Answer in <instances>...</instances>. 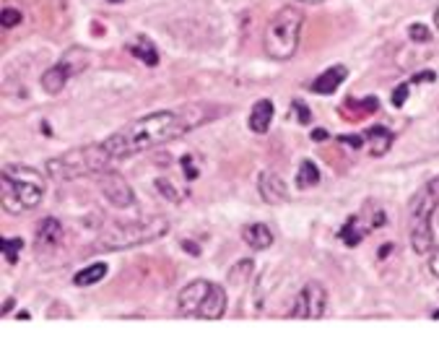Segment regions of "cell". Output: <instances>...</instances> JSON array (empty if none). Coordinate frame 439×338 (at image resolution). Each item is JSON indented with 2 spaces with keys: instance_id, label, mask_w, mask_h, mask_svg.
I'll list each match as a JSON object with an SVG mask.
<instances>
[{
  "instance_id": "cell-1",
  "label": "cell",
  "mask_w": 439,
  "mask_h": 338,
  "mask_svg": "<svg viewBox=\"0 0 439 338\" xmlns=\"http://www.w3.org/2000/svg\"><path fill=\"white\" fill-rule=\"evenodd\" d=\"M195 104L193 107H182V110H161L151 112L146 118L130 122L125 128H120L118 133H112L104 140V149L109 151V156L118 159H130L136 154H143L148 149H157L164 146L169 140L182 138L185 133H190L193 128H198L203 118H193Z\"/></svg>"
},
{
  "instance_id": "cell-2",
  "label": "cell",
  "mask_w": 439,
  "mask_h": 338,
  "mask_svg": "<svg viewBox=\"0 0 439 338\" xmlns=\"http://www.w3.org/2000/svg\"><path fill=\"white\" fill-rule=\"evenodd\" d=\"M109 161L115 159L109 156L104 143H88V146H76L60 156L47 159L45 172L58 182H70V179L91 177V175H104Z\"/></svg>"
},
{
  "instance_id": "cell-3",
  "label": "cell",
  "mask_w": 439,
  "mask_h": 338,
  "mask_svg": "<svg viewBox=\"0 0 439 338\" xmlns=\"http://www.w3.org/2000/svg\"><path fill=\"white\" fill-rule=\"evenodd\" d=\"M0 198H3V209L13 216L21 211L37 209L45 198V179L37 169L8 164L0 177Z\"/></svg>"
},
{
  "instance_id": "cell-4",
  "label": "cell",
  "mask_w": 439,
  "mask_h": 338,
  "mask_svg": "<svg viewBox=\"0 0 439 338\" xmlns=\"http://www.w3.org/2000/svg\"><path fill=\"white\" fill-rule=\"evenodd\" d=\"M169 219L166 216H148V219L120 221L107 227L99 239L94 242L97 252H118V250H130L138 245H148L154 239H161L169 232Z\"/></svg>"
},
{
  "instance_id": "cell-5",
  "label": "cell",
  "mask_w": 439,
  "mask_h": 338,
  "mask_svg": "<svg viewBox=\"0 0 439 338\" xmlns=\"http://www.w3.org/2000/svg\"><path fill=\"white\" fill-rule=\"evenodd\" d=\"M302 26L304 13L296 6H283V8L276 10L263 34L265 55L276 63L292 60L299 50V42H302Z\"/></svg>"
},
{
  "instance_id": "cell-6",
  "label": "cell",
  "mask_w": 439,
  "mask_h": 338,
  "mask_svg": "<svg viewBox=\"0 0 439 338\" xmlns=\"http://www.w3.org/2000/svg\"><path fill=\"white\" fill-rule=\"evenodd\" d=\"M439 209V177L429 179L424 188L413 195L408 211V234L410 248L416 255H426L434 248V234H431V216Z\"/></svg>"
},
{
  "instance_id": "cell-7",
  "label": "cell",
  "mask_w": 439,
  "mask_h": 338,
  "mask_svg": "<svg viewBox=\"0 0 439 338\" xmlns=\"http://www.w3.org/2000/svg\"><path fill=\"white\" fill-rule=\"evenodd\" d=\"M86 68H88V52L83 47H70L52 68H47L42 73V89L55 97V94H60V91L65 89V83L73 76L83 73Z\"/></svg>"
},
{
  "instance_id": "cell-8",
  "label": "cell",
  "mask_w": 439,
  "mask_h": 338,
  "mask_svg": "<svg viewBox=\"0 0 439 338\" xmlns=\"http://www.w3.org/2000/svg\"><path fill=\"white\" fill-rule=\"evenodd\" d=\"M325 307H328V289L322 287L320 281H310V284H304L302 291L294 299L292 318L317 320L325 315Z\"/></svg>"
},
{
  "instance_id": "cell-9",
  "label": "cell",
  "mask_w": 439,
  "mask_h": 338,
  "mask_svg": "<svg viewBox=\"0 0 439 338\" xmlns=\"http://www.w3.org/2000/svg\"><path fill=\"white\" fill-rule=\"evenodd\" d=\"M102 195H104L115 209H130V206H136V193L130 188V182H127L122 175H118V172H104V177H102Z\"/></svg>"
},
{
  "instance_id": "cell-10",
  "label": "cell",
  "mask_w": 439,
  "mask_h": 338,
  "mask_svg": "<svg viewBox=\"0 0 439 338\" xmlns=\"http://www.w3.org/2000/svg\"><path fill=\"white\" fill-rule=\"evenodd\" d=\"M214 287V281H205V279H198V281H190L187 287H182L179 291V297H177V307L182 315L187 318H198V312L203 307L205 297H208V291Z\"/></svg>"
},
{
  "instance_id": "cell-11",
  "label": "cell",
  "mask_w": 439,
  "mask_h": 338,
  "mask_svg": "<svg viewBox=\"0 0 439 338\" xmlns=\"http://www.w3.org/2000/svg\"><path fill=\"white\" fill-rule=\"evenodd\" d=\"M257 193H260V198L268 203V206H281L289 200V188H286V182L278 172L273 169H263L260 172V177H257Z\"/></svg>"
},
{
  "instance_id": "cell-12",
  "label": "cell",
  "mask_w": 439,
  "mask_h": 338,
  "mask_svg": "<svg viewBox=\"0 0 439 338\" xmlns=\"http://www.w3.org/2000/svg\"><path fill=\"white\" fill-rule=\"evenodd\" d=\"M349 76V68L346 65H330L328 70H322L320 76L310 83V91L314 94H322V97H328V94H335V89L341 86L343 81Z\"/></svg>"
},
{
  "instance_id": "cell-13",
  "label": "cell",
  "mask_w": 439,
  "mask_h": 338,
  "mask_svg": "<svg viewBox=\"0 0 439 338\" xmlns=\"http://www.w3.org/2000/svg\"><path fill=\"white\" fill-rule=\"evenodd\" d=\"M273 115H276V104L271 99H257L253 104V112H250V130L257 133V136H263L271 130V122H273Z\"/></svg>"
},
{
  "instance_id": "cell-14",
  "label": "cell",
  "mask_w": 439,
  "mask_h": 338,
  "mask_svg": "<svg viewBox=\"0 0 439 338\" xmlns=\"http://www.w3.org/2000/svg\"><path fill=\"white\" fill-rule=\"evenodd\" d=\"M226 291L221 284H214L211 287V291H208V297H205L203 302V307H200V312H198V318L200 320H218V318H224V312H226Z\"/></svg>"
},
{
  "instance_id": "cell-15",
  "label": "cell",
  "mask_w": 439,
  "mask_h": 338,
  "mask_svg": "<svg viewBox=\"0 0 439 338\" xmlns=\"http://www.w3.org/2000/svg\"><path fill=\"white\" fill-rule=\"evenodd\" d=\"M63 224L58 219H45L40 221V229H37V250H52L55 245H60V239H63Z\"/></svg>"
},
{
  "instance_id": "cell-16",
  "label": "cell",
  "mask_w": 439,
  "mask_h": 338,
  "mask_svg": "<svg viewBox=\"0 0 439 338\" xmlns=\"http://www.w3.org/2000/svg\"><path fill=\"white\" fill-rule=\"evenodd\" d=\"M242 239L253 250H268L273 245V232L268 224H247L242 229Z\"/></svg>"
},
{
  "instance_id": "cell-17",
  "label": "cell",
  "mask_w": 439,
  "mask_h": 338,
  "mask_svg": "<svg viewBox=\"0 0 439 338\" xmlns=\"http://www.w3.org/2000/svg\"><path fill=\"white\" fill-rule=\"evenodd\" d=\"M364 136L372 140V154L374 156H385L390 151L392 140H395V133L390 128H385V125H372V128H367Z\"/></svg>"
},
{
  "instance_id": "cell-18",
  "label": "cell",
  "mask_w": 439,
  "mask_h": 338,
  "mask_svg": "<svg viewBox=\"0 0 439 338\" xmlns=\"http://www.w3.org/2000/svg\"><path fill=\"white\" fill-rule=\"evenodd\" d=\"M127 50H130L133 58H138L143 65H148V68H157L159 65V52H157V47H154V42L151 40H143V37H141V40L133 42Z\"/></svg>"
},
{
  "instance_id": "cell-19",
  "label": "cell",
  "mask_w": 439,
  "mask_h": 338,
  "mask_svg": "<svg viewBox=\"0 0 439 338\" xmlns=\"http://www.w3.org/2000/svg\"><path fill=\"white\" fill-rule=\"evenodd\" d=\"M107 263H94V266H86L83 271H79L76 276H73V284L76 287H94L99 281L107 276Z\"/></svg>"
},
{
  "instance_id": "cell-20",
  "label": "cell",
  "mask_w": 439,
  "mask_h": 338,
  "mask_svg": "<svg viewBox=\"0 0 439 338\" xmlns=\"http://www.w3.org/2000/svg\"><path fill=\"white\" fill-rule=\"evenodd\" d=\"M320 182V169H317V164L314 161H302L299 164V172H296V188L299 190H310L314 188Z\"/></svg>"
},
{
  "instance_id": "cell-21",
  "label": "cell",
  "mask_w": 439,
  "mask_h": 338,
  "mask_svg": "<svg viewBox=\"0 0 439 338\" xmlns=\"http://www.w3.org/2000/svg\"><path fill=\"white\" fill-rule=\"evenodd\" d=\"M364 234H367V229H361L356 219H349L346 224H343L341 232H338V237H341L349 248H356L361 239H364Z\"/></svg>"
},
{
  "instance_id": "cell-22",
  "label": "cell",
  "mask_w": 439,
  "mask_h": 338,
  "mask_svg": "<svg viewBox=\"0 0 439 338\" xmlns=\"http://www.w3.org/2000/svg\"><path fill=\"white\" fill-rule=\"evenodd\" d=\"M253 268H255L253 260H239V263H237L234 268L229 271V281L239 287V284H244V281L253 279Z\"/></svg>"
},
{
  "instance_id": "cell-23",
  "label": "cell",
  "mask_w": 439,
  "mask_h": 338,
  "mask_svg": "<svg viewBox=\"0 0 439 338\" xmlns=\"http://www.w3.org/2000/svg\"><path fill=\"white\" fill-rule=\"evenodd\" d=\"M154 185H157V190L161 193V195H164L166 200H172V203H179V200H182V195L177 193L175 185H172V182H169L166 177H159L157 182H154Z\"/></svg>"
},
{
  "instance_id": "cell-24",
  "label": "cell",
  "mask_w": 439,
  "mask_h": 338,
  "mask_svg": "<svg viewBox=\"0 0 439 338\" xmlns=\"http://www.w3.org/2000/svg\"><path fill=\"white\" fill-rule=\"evenodd\" d=\"M21 21H24V13L16 8H3V13H0V24L6 26V29H13V26H19Z\"/></svg>"
},
{
  "instance_id": "cell-25",
  "label": "cell",
  "mask_w": 439,
  "mask_h": 338,
  "mask_svg": "<svg viewBox=\"0 0 439 338\" xmlns=\"http://www.w3.org/2000/svg\"><path fill=\"white\" fill-rule=\"evenodd\" d=\"M19 250H24V239H3V252H6L8 263L19 260Z\"/></svg>"
},
{
  "instance_id": "cell-26",
  "label": "cell",
  "mask_w": 439,
  "mask_h": 338,
  "mask_svg": "<svg viewBox=\"0 0 439 338\" xmlns=\"http://www.w3.org/2000/svg\"><path fill=\"white\" fill-rule=\"evenodd\" d=\"M408 37L410 42H429L431 40V31L424 26V24H410L408 26Z\"/></svg>"
},
{
  "instance_id": "cell-27",
  "label": "cell",
  "mask_w": 439,
  "mask_h": 338,
  "mask_svg": "<svg viewBox=\"0 0 439 338\" xmlns=\"http://www.w3.org/2000/svg\"><path fill=\"white\" fill-rule=\"evenodd\" d=\"M406 99H408V83H400L398 89L392 91V107L398 110V107H403L406 104Z\"/></svg>"
},
{
  "instance_id": "cell-28",
  "label": "cell",
  "mask_w": 439,
  "mask_h": 338,
  "mask_svg": "<svg viewBox=\"0 0 439 338\" xmlns=\"http://www.w3.org/2000/svg\"><path fill=\"white\" fill-rule=\"evenodd\" d=\"M292 112H296V118H299V122H302V125H307V122H310V110H307V104H304V102H292Z\"/></svg>"
},
{
  "instance_id": "cell-29",
  "label": "cell",
  "mask_w": 439,
  "mask_h": 338,
  "mask_svg": "<svg viewBox=\"0 0 439 338\" xmlns=\"http://www.w3.org/2000/svg\"><path fill=\"white\" fill-rule=\"evenodd\" d=\"M429 271H431V276H434V279H439V245H437V248H431Z\"/></svg>"
},
{
  "instance_id": "cell-30",
  "label": "cell",
  "mask_w": 439,
  "mask_h": 338,
  "mask_svg": "<svg viewBox=\"0 0 439 338\" xmlns=\"http://www.w3.org/2000/svg\"><path fill=\"white\" fill-rule=\"evenodd\" d=\"M338 140H341V143H349L351 149H361V143H364L361 136H338Z\"/></svg>"
},
{
  "instance_id": "cell-31",
  "label": "cell",
  "mask_w": 439,
  "mask_h": 338,
  "mask_svg": "<svg viewBox=\"0 0 439 338\" xmlns=\"http://www.w3.org/2000/svg\"><path fill=\"white\" fill-rule=\"evenodd\" d=\"M182 164H185V175H187V179H195V177H198V169L193 167V159H190V156H185V159H182Z\"/></svg>"
},
{
  "instance_id": "cell-32",
  "label": "cell",
  "mask_w": 439,
  "mask_h": 338,
  "mask_svg": "<svg viewBox=\"0 0 439 338\" xmlns=\"http://www.w3.org/2000/svg\"><path fill=\"white\" fill-rule=\"evenodd\" d=\"M419 81H437V76H434L431 70H426V73H416V76H413V83H419Z\"/></svg>"
},
{
  "instance_id": "cell-33",
  "label": "cell",
  "mask_w": 439,
  "mask_h": 338,
  "mask_svg": "<svg viewBox=\"0 0 439 338\" xmlns=\"http://www.w3.org/2000/svg\"><path fill=\"white\" fill-rule=\"evenodd\" d=\"M312 138L322 140V138H328V133H325V130H312Z\"/></svg>"
},
{
  "instance_id": "cell-34",
  "label": "cell",
  "mask_w": 439,
  "mask_h": 338,
  "mask_svg": "<svg viewBox=\"0 0 439 338\" xmlns=\"http://www.w3.org/2000/svg\"><path fill=\"white\" fill-rule=\"evenodd\" d=\"M434 24H437V29H439V8H437V13H434Z\"/></svg>"
},
{
  "instance_id": "cell-35",
  "label": "cell",
  "mask_w": 439,
  "mask_h": 338,
  "mask_svg": "<svg viewBox=\"0 0 439 338\" xmlns=\"http://www.w3.org/2000/svg\"><path fill=\"white\" fill-rule=\"evenodd\" d=\"M299 3H325V0H299Z\"/></svg>"
},
{
  "instance_id": "cell-36",
  "label": "cell",
  "mask_w": 439,
  "mask_h": 338,
  "mask_svg": "<svg viewBox=\"0 0 439 338\" xmlns=\"http://www.w3.org/2000/svg\"><path fill=\"white\" fill-rule=\"evenodd\" d=\"M431 318H434V320H439V309H434V312H431Z\"/></svg>"
},
{
  "instance_id": "cell-37",
  "label": "cell",
  "mask_w": 439,
  "mask_h": 338,
  "mask_svg": "<svg viewBox=\"0 0 439 338\" xmlns=\"http://www.w3.org/2000/svg\"><path fill=\"white\" fill-rule=\"evenodd\" d=\"M109 3H125V0H109Z\"/></svg>"
}]
</instances>
